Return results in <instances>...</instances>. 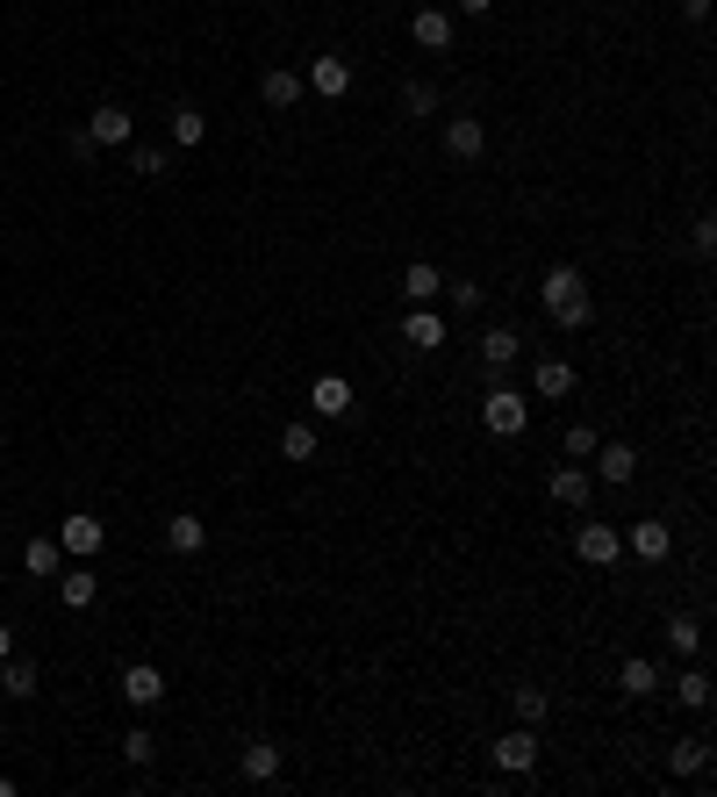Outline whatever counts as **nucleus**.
<instances>
[{"mask_svg":"<svg viewBox=\"0 0 717 797\" xmlns=\"http://www.w3.org/2000/svg\"><path fill=\"white\" fill-rule=\"evenodd\" d=\"M689 244H696L703 259H710V252H717V224H710V216H696V230H689Z\"/></svg>","mask_w":717,"mask_h":797,"instance_id":"37","label":"nucleus"},{"mask_svg":"<svg viewBox=\"0 0 717 797\" xmlns=\"http://www.w3.org/2000/svg\"><path fill=\"white\" fill-rule=\"evenodd\" d=\"M481 424H488L496 438H524V424H531V402L517 396V388H488V396H481Z\"/></svg>","mask_w":717,"mask_h":797,"instance_id":"2","label":"nucleus"},{"mask_svg":"<svg viewBox=\"0 0 717 797\" xmlns=\"http://www.w3.org/2000/svg\"><path fill=\"white\" fill-rule=\"evenodd\" d=\"M682 15H689V22H703V15H710V0H682Z\"/></svg>","mask_w":717,"mask_h":797,"instance_id":"39","label":"nucleus"},{"mask_svg":"<svg viewBox=\"0 0 717 797\" xmlns=\"http://www.w3.org/2000/svg\"><path fill=\"white\" fill-rule=\"evenodd\" d=\"M452 302H460V310H481V302H488V288H481V280H452Z\"/></svg>","mask_w":717,"mask_h":797,"instance_id":"36","label":"nucleus"},{"mask_svg":"<svg viewBox=\"0 0 717 797\" xmlns=\"http://www.w3.org/2000/svg\"><path fill=\"white\" fill-rule=\"evenodd\" d=\"M302 87H316L324 101H344V94H352V65H344V58H316Z\"/></svg>","mask_w":717,"mask_h":797,"instance_id":"12","label":"nucleus"},{"mask_svg":"<svg viewBox=\"0 0 717 797\" xmlns=\"http://www.w3.org/2000/svg\"><path fill=\"white\" fill-rule=\"evenodd\" d=\"M410 36L424 44V51H452V36H460V22H452V8H416Z\"/></svg>","mask_w":717,"mask_h":797,"instance_id":"7","label":"nucleus"},{"mask_svg":"<svg viewBox=\"0 0 717 797\" xmlns=\"http://www.w3.org/2000/svg\"><path fill=\"white\" fill-rule=\"evenodd\" d=\"M531 388H538L546 402L574 396V366H567V360H538V366H531Z\"/></svg>","mask_w":717,"mask_h":797,"instance_id":"17","label":"nucleus"},{"mask_svg":"<svg viewBox=\"0 0 717 797\" xmlns=\"http://www.w3.org/2000/svg\"><path fill=\"white\" fill-rule=\"evenodd\" d=\"M517 352H524V338H517L510 324H496L488 338H481V366H488V374H502V366H510Z\"/></svg>","mask_w":717,"mask_h":797,"instance_id":"19","label":"nucleus"},{"mask_svg":"<svg viewBox=\"0 0 717 797\" xmlns=\"http://www.w3.org/2000/svg\"><path fill=\"white\" fill-rule=\"evenodd\" d=\"M308 410L330 416V424L352 416V382H344V374H316V382H308Z\"/></svg>","mask_w":717,"mask_h":797,"instance_id":"6","label":"nucleus"},{"mask_svg":"<svg viewBox=\"0 0 717 797\" xmlns=\"http://www.w3.org/2000/svg\"><path fill=\"white\" fill-rule=\"evenodd\" d=\"M675 697H682L689 711H710V676H703V668H682V676H675Z\"/></svg>","mask_w":717,"mask_h":797,"instance_id":"28","label":"nucleus"},{"mask_svg":"<svg viewBox=\"0 0 717 797\" xmlns=\"http://www.w3.org/2000/svg\"><path fill=\"white\" fill-rule=\"evenodd\" d=\"M402 346H410V352H438L445 346V316L410 310V316H402Z\"/></svg>","mask_w":717,"mask_h":797,"instance_id":"14","label":"nucleus"},{"mask_svg":"<svg viewBox=\"0 0 717 797\" xmlns=\"http://www.w3.org/2000/svg\"><path fill=\"white\" fill-rule=\"evenodd\" d=\"M546 310H552V324L560 330H588V280H581V266H552L546 274Z\"/></svg>","mask_w":717,"mask_h":797,"instance_id":"1","label":"nucleus"},{"mask_svg":"<svg viewBox=\"0 0 717 797\" xmlns=\"http://www.w3.org/2000/svg\"><path fill=\"white\" fill-rule=\"evenodd\" d=\"M667 647H675V654H696V647H703V625L696 618H667Z\"/></svg>","mask_w":717,"mask_h":797,"instance_id":"33","label":"nucleus"},{"mask_svg":"<svg viewBox=\"0 0 717 797\" xmlns=\"http://www.w3.org/2000/svg\"><path fill=\"white\" fill-rule=\"evenodd\" d=\"M496 769H502V776H531V769H538V733H531V726H510V733L496 740Z\"/></svg>","mask_w":717,"mask_h":797,"instance_id":"3","label":"nucleus"},{"mask_svg":"<svg viewBox=\"0 0 717 797\" xmlns=\"http://www.w3.org/2000/svg\"><path fill=\"white\" fill-rule=\"evenodd\" d=\"M452 8H460V15H488V8H496V0H452Z\"/></svg>","mask_w":717,"mask_h":797,"instance_id":"38","label":"nucleus"},{"mask_svg":"<svg viewBox=\"0 0 717 797\" xmlns=\"http://www.w3.org/2000/svg\"><path fill=\"white\" fill-rule=\"evenodd\" d=\"M402 116H438V87H430V80H410V87H402Z\"/></svg>","mask_w":717,"mask_h":797,"instance_id":"31","label":"nucleus"},{"mask_svg":"<svg viewBox=\"0 0 717 797\" xmlns=\"http://www.w3.org/2000/svg\"><path fill=\"white\" fill-rule=\"evenodd\" d=\"M130 173H144V180H166V173H172V158H166V152H151V144H130Z\"/></svg>","mask_w":717,"mask_h":797,"instance_id":"30","label":"nucleus"},{"mask_svg":"<svg viewBox=\"0 0 717 797\" xmlns=\"http://www.w3.org/2000/svg\"><path fill=\"white\" fill-rule=\"evenodd\" d=\"M166 546H172V554H202V546H208V524L194 518V510H172V518H166Z\"/></svg>","mask_w":717,"mask_h":797,"instance_id":"15","label":"nucleus"},{"mask_svg":"<svg viewBox=\"0 0 717 797\" xmlns=\"http://www.w3.org/2000/svg\"><path fill=\"white\" fill-rule=\"evenodd\" d=\"M617 690H624V697H653V690H660V661L632 654L624 668H617Z\"/></svg>","mask_w":717,"mask_h":797,"instance_id":"18","label":"nucleus"},{"mask_svg":"<svg viewBox=\"0 0 717 797\" xmlns=\"http://www.w3.org/2000/svg\"><path fill=\"white\" fill-rule=\"evenodd\" d=\"M0 697H36V661H22V654L0 661Z\"/></svg>","mask_w":717,"mask_h":797,"instance_id":"25","label":"nucleus"},{"mask_svg":"<svg viewBox=\"0 0 717 797\" xmlns=\"http://www.w3.org/2000/svg\"><path fill=\"white\" fill-rule=\"evenodd\" d=\"M710 769V740H675L667 747V776H703Z\"/></svg>","mask_w":717,"mask_h":797,"instance_id":"20","label":"nucleus"},{"mask_svg":"<svg viewBox=\"0 0 717 797\" xmlns=\"http://www.w3.org/2000/svg\"><path fill=\"white\" fill-rule=\"evenodd\" d=\"M22 568H29V575H58V568H65V546H58L51 532H36L29 546H22Z\"/></svg>","mask_w":717,"mask_h":797,"instance_id":"21","label":"nucleus"},{"mask_svg":"<svg viewBox=\"0 0 717 797\" xmlns=\"http://www.w3.org/2000/svg\"><path fill=\"white\" fill-rule=\"evenodd\" d=\"M552 503H567V510H581V503H588V488H596V474L588 468H552Z\"/></svg>","mask_w":717,"mask_h":797,"instance_id":"16","label":"nucleus"},{"mask_svg":"<svg viewBox=\"0 0 717 797\" xmlns=\"http://www.w3.org/2000/svg\"><path fill=\"white\" fill-rule=\"evenodd\" d=\"M574 554L581 560H588V568H610V560H617V524H581V532H574Z\"/></svg>","mask_w":717,"mask_h":797,"instance_id":"11","label":"nucleus"},{"mask_svg":"<svg viewBox=\"0 0 717 797\" xmlns=\"http://www.w3.org/2000/svg\"><path fill=\"white\" fill-rule=\"evenodd\" d=\"M122 697H130L137 711H158L166 704V676H158L151 661H130V668H122Z\"/></svg>","mask_w":717,"mask_h":797,"instance_id":"5","label":"nucleus"},{"mask_svg":"<svg viewBox=\"0 0 717 797\" xmlns=\"http://www.w3.org/2000/svg\"><path fill=\"white\" fill-rule=\"evenodd\" d=\"M445 152H452V158H481V152H488L481 116H445Z\"/></svg>","mask_w":717,"mask_h":797,"instance_id":"10","label":"nucleus"},{"mask_svg":"<svg viewBox=\"0 0 717 797\" xmlns=\"http://www.w3.org/2000/svg\"><path fill=\"white\" fill-rule=\"evenodd\" d=\"M588 460H596V482H610V488H624L639 474V452L624 446V438H610V446H596L588 452Z\"/></svg>","mask_w":717,"mask_h":797,"instance_id":"8","label":"nucleus"},{"mask_svg":"<svg viewBox=\"0 0 717 797\" xmlns=\"http://www.w3.org/2000/svg\"><path fill=\"white\" fill-rule=\"evenodd\" d=\"M58 596H65L72 611H86V604H94V596H101V582H94V568H72L65 582H58Z\"/></svg>","mask_w":717,"mask_h":797,"instance_id":"27","label":"nucleus"},{"mask_svg":"<svg viewBox=\"0 0 717 797\" xmlns=\"http://www.w3.org/2000/svg\"><path fill=\"white\" fill-rule=\"evenodd\" d=\"M86 137L101 144V152H122V144H130V108H94V116H86Z\"/></svg>","mask_w":717,"mask_h":797,"instance_id":"9","label":"nucleus"},{"mask_svg":"<svg viewBox=\"0 0 717 797\" xmlns=\"http://www.w3.org/2000/svg\"><path fill=\"white\" fill-rule=\"evenodd\" d=\"M258 94H266V108H294L302 101V72H266V80H258Z\"/></svg>","mask_w":717,"mask_h":797,"instance_id":"23","label":"nucleus"},{"mask_svg":"<svg viewBox=\"0 0 717 797\" xmlns=\"http://www.w3.org/2000/svg\"><path fill=\"white\" fill-rule=\"evenodd\" d=\"M280 452H288V460H316V424H288V432H280Z\"/></svg>","mask_w":717,"mask_h":797,"instance_id":"32","label":"nucleus"},{"mask_svg":"<svg viewBox=\"0 0 717 797\" xmlns=\"http://www.w3.org/2000/svg\"><path fill=\"white\" fill-rule=\"evenodd\" d=\"M667 546H675V532H667L660 518L632 524V554H639V560H667Z\"/></svg>","mask_w":717,"mask_h":797,"instance_id":"22","label":"nucleus"},{"mask_svg":"<svg viewBox=\"0 0 717 797\" xmlns=\"http://www.w3.org/2000/svg\"><path fill=\"white\" fill-rule=\"evenodd\" d=\"M244 776H252V783H274L280 776V747L274 740H244Z\"/></svg>","mask_w":717,"mask_h":797,"instance_id":"24","label":"nucleus"},{"mask_svg":"<svg viewBox=\"0 0 717 797\" xmlns=\"http://www.w3.org/2000/svg\"><path fill=\"white\" fill-rule=\"evenodd\" d=\"M0 797H15V783H8V776H0Z\"/></svg>","mask_w":717,"mask_h":797,"instance_id":"41","label":"nucleus"},{"mask_svg":"<svg viewBox=\"0 0 717 797\" xmlns=\"http://www.w3.org/2000/svg\"><path fill=\"white\" fill-rule=\"evenodd\" d=\"M101 518H86V510H72V518L65 524H58V546H65V554L72 560H94V554H101Z\"/></svg>","mask_w":717,"mask_h":797,"instance_id":"4","label":"nucleus"},{"mask_svg":"<svg viewBox=\"0 0 717 797\" xmlns=\"http://www.w3.org/2000/svg\"><path fill=\"white\" fill-rule=\"evenodd\" d=\"M596 446H603V438L588 432V424H567V438H560V452H567V460H588Z\"/></svg>","mask_w":717,"mask_h":797,"instance_id":"34","label":"nucleus"},{"mask_svg":"<svg viewBox=\"0 0 717 797\" xmlns=\"http://www.w3.org/2000/svg\"><path fill=\"white\" fill-rule=\"evenodd\" d=\"M8 654H15V632H8V625H0V661H8Z\"/></svg>","mask_w":717,"mask_h":797,"instance_id":"40","label":"nucleus"},{"mask_svg":"<svg viewBox=\"0 0 717 797\" xmlns=\"http://www.w3.org/2000/svg\"><path fill=\"white\" fill-rule=\"evenodd\" d=\"M0 452H8V432H0Z\"/></svg>","mask_w":717,"mask_h":797,"instance_id":"42","label":"nucleus"},{"mask_svg":"<svg viewBox=\"0 0 717 797\" xmlns=\"http://www.w3.org/2000/svg\"><path fill=\"white\" fill-rule=\"evenodd\" d=\"M402 295H410V302H416V310H430V302H438V295H445V274H438V266H430V259H416V266H402Z\"/></svg>","mask_w":717,"mask_h":797,"instance_id":"13","label":"nucleus"},{"mask_svg":"<svg viewBox=\"0 0 717 797\" xmlns=\"http://www.w3.org/2000/svg\"><path fill=\"white\" fill-rule=\"evenodd\" d=\"M510 704H517V718H524V726H538V718H546V690H538V683H517Z\"/></svg>","mask_w":717,"mask_h":797,"instance_id":"29","label":"nucleus"},{"mask_svg":"<svg viewBox=\"0 0 717 797\" xmlns=\"http://www.w3.org/2000/svg\"><path fill=\"white\" fill-rule=\"evenodd\" d=\"M202 137H208V116L194 101H180V108H172V144H187V152H194Z\"/></svg>","mask_w":717,"mask_h":797,"instance_id":"26","label":"nucleus"},{"mask_svg":"<svg viewBox=\"0 0 717 797\" xmlns=\"http://www.w3.org/2000/svg\"><path fill=\"white\" fill-rule=\"evenodd\" d=\"M151 754H158V740H151L144 726H137V733H122V762H137V769H144Z\"/></svg>","mask_w":717,"mask_h":797,"instance_id":"35","label":"nucleus"}]
</instances>
